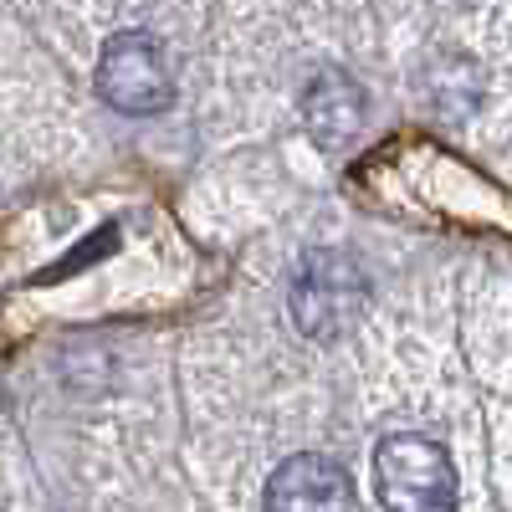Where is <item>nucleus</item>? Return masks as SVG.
Returning <instances> with one entry per match:
<instances>
[{
	"label": "nucleus",
	"mask_w": 512,
	"mask_h": 512,
	"mask_svg": "<svg viewBox=\"0 0 512 512\" xmlns=\"http://www.w3.org/2000/svg\"><path fill=\"white\" fill-rule=\"evenodd\" d=\"M369 303V277L349 251H308L292 272L287 308L308 338H338Z\"/></svg>",
	"instance_id": "1"
},
{
	"label": "nucleus",
	"mask_w": 512,
	"mask_h": 512,
	"mask_svg": "<svg viewBox=\"0 0 512 512\" xmlns=\"http://www.w3.org/2000/svg\"><path fill=\"white\" fill-rule=\"evenodd\" d=\"M374 497L384 512H456V466L425 436H384L374 446Z\"/></svg>",
	"instance_id": "2"
},
{
	"label": "nucleus",
	"mask_w": 512,
	"mask_h": 512,
	"mask_svg": "<svg viewBox=\"0 0 512 512\" xmlns=\"http://www.w3.org/2000/svg\"><path fill=\"white\" fill-rule=\"evenodd\" d=\"M98 93H103L108 108L134 113V118L164 113L169 103H175V72H169L164 47L149 31L113 36L103 47V57H98Z\"/></svg>",
	"instance_id": "3"
},
{
	"label": "nucleus",
	"mask_w": 512,
	"mask_h": 512,
	"mask_svg": "<svg viewBox=\"0 0 512 512\" xmlns=\"http://www.w3.org/2000/svg\"><path fill=\"white\" fill-rule=\"evenodd\" d=\"M267 512H359V497L338 461L303 451L267 477Z\"/></svg>",
	"instance_id": "4"
},
{
	"label": "nucleus",
	"mask_w": 512,
	"mask_h": 512,
	"mask_svg": "<svg viewBox=\"0 0 512 512\" xmlns=\"http://www.w3.org/2000/svg\"><path fill=\"white\" fill-rule=\"evenodd\" d=\"M364 113H369L364 88H359L349 72H338V67L318 72L308 88H303V128H308V139L318 149H328V154L359 139Z\"/></svg>",
	"instance_id": "5"
}]
</instances>
